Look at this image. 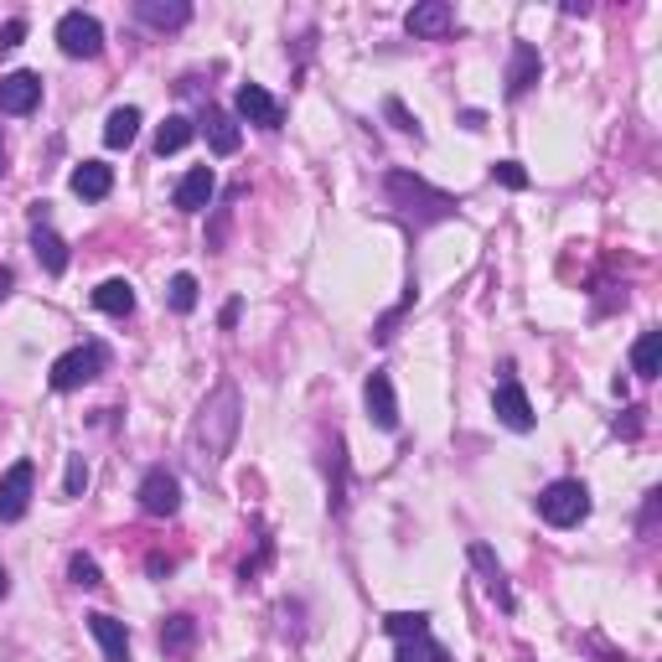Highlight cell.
I'll use <instances>...</instances> for the list:
<instances>
[{"mask_svg": "<svg viewBox=\"0 0 662 662\" xmlns=\"http://www.w3.org/2000/svg\"><path fill=\"white\" fill-rule=\"evenodd\" d=\"M88 631H94V642L104 647V662H130V631H125V621L94 611V616H88Z\"/></svg>", "mask_w": 662, "mask_h": 662, "instance_id": "14", "label": "cell"}, {"mask_svg": "<svg viewBox=\"0 0 662 662\" xmlns=\"http://www.w3.org/2000/svg\"><path fill=\"white\" fill-rule=\"evenodd\" d=\"M631 373L637 378H657L662 373V331H642L631 347Z\"/></svg>", "mask_w": 662, "mask_h": 662, "instance_id": "24", "label": "cell"}, {"mask_svg": "<svg viewBox=\"0 0 662 662\" xmlns=\"http://www.w3.org/2000/svg\"><path fill=\"white\" fill-rule=\"evenodd\" d=\"M11 285H16V275H11V269H0V300L11 295Z\"/></svg>", "mask_w": 662, "mask_h": 662, "instance_id": "38", "label": "cell"}, {"mask_svg": "<svg viewBox=\"0 0 662 662\" xmlns=\"http://www.w3.org/2000/svg\"><path fill=\"white\" fill-rule=\"evenodd\" d=\"M383 119L394 125L399 135H414V140H425V130H419V119L404 109V99H383Z\"/></svg>", "mask_w": 662, "mask_h": 662, "instance_id": "29", "label": "cell"}, {"mask_svg": "<svg viewBox=\"0 0 662 662\" xmlns=\"http://www.w3.org/2000/svg\"><path fill=\"white\" fill-rule=\"evenodd\" d=\"M233 435H238V388H233V383H218L213 394H207L202 414H197V435H192L197 461H202V466H218V461L228 456Z\"/></svg>", "mask_w": 662, "mask_h": 662, "instance_id": "1", "label": "cell"}, {"mask_svg": "<svg viewBox=\"0 0 662 662\" xmlns=\"http://www.w3.org/2000/svg\"><path fill=\"white\" fill-rule=\"evenodd\" d=\"M192 135H197V125L187 114H171L166 125L156 130V156H176V150H187L192 145Z\"/></svg>", "mask_w": 662, "mask_h": 662, "instance_id": "25", "label": "cell"}, {"mask_svg": "<svg viewBox=\"0 0 662 662\" xmlns=\"http://www.w3.org/2000/svg\"><path fill=\"white\" fill-rule=\"evenodd\" d=\"M68 580H73L78 590H99V585H104V580H99V564L88 559V554H73V559H68Z\"/></svg>", "mask_w": 662, "mask_h": 662, "instance_id": "30", "label": "cell"}, {"mask_svg": "<svg viewBox=\"0 0 662 662\" xmlns=\"http://www.w3.org/2000/svg\"><path fill=\"white\" fill-rule=\"evenodd\" d=\"M202 135H207V145H213V156H233L238 150V125H233V114H223V109H207L202 114Z\"/></svg>", "mask_w": 662, "mask_h": 662, "instance_id": "19", "label": "cell"}, {"mask_svg": "<svg viewBox=\"0 0 662 662\" xmlns=\"http://www.w3.org/2000/svg\"><path fill=\"white\" fill-rule=\"evenodd\" d=\"M616 435L637 440V435H642V409H626V419H616Z\"/></svg>", "mask_w": 662, "mask_h": 662, "instance_id": "34", "label": "cell"}, {"mask_svg": "<svg viewBox=\"0 0 662 662\" xmlns=\"http://www.w3.org/2000/svg\"><path fill=\"white\" fill-rule=\"evenodd\" d=\"M657 492H647V507H642V533H652V523H657Z\"/></svg>", "mask_w": 662, "mask_h": 662, "instance_id": "36", "label": "cell"}, {"mask_svg": "<svg viewBox=\"0 0 662 662\" xmlns=\"http://www.w3.org/2000/svg\"><path fill=\"white\" fill-rule=\"evenodd\" d=\"M104 368H109V352H104V342H83V347H73V352H63V357H57V363H52V373H47V383L57 388V394H73V388L94 383Z\"/></svg>", "mask_w": 662, "mask_h": 662, "instance_id": "4", "label": "cell"}, {"mask_svg": "<svg viewBox=\"0 0 662 662\" xmlns=\"http://www.w3.org/2000/svg\"><path fill=\"white\" fill-rule=\"evenodd\" d=\"M461 125H466V130H481V125H487V114H481V109H466Z\"/></svg>", "mask_w": 662, "mask_h": 662, "instance_id": "37", "label": "cell"}, {"mask_svg": "<svg viewBox=\"0 0 662 662\" xmlns=\"http://www.w3.org/2000/svg\"><path fill=\"white\" fill-rule=\"evenodd\" d=\"M383 631H388V637H425V631H430V616L425 611H394V616H383Z\"/></svg>", "mask_w": 662, "mask_h": 662, "instance_id": "27", "label": "cell"}, {"mask_svg": "<svg viewBox=\"0 0 662 662\" xmlns=\"http://www.w3.org/2000/svg\"><path fill=\"white\" fill-rule=\"evenodd\" d=\"M192 642H197V621H192L187 611L166 616V626H161V652H166V657H187Z\"/></svg>", "mask_w": 662, "mask_h": 662, "instance_id": "21", "label": "cell"}, {"mask_svg": "<svg viewBox=\"0 0 662 662\" xmlns=\"http://www.w3.org/2000/svg\"><path fill=\"white\" fill-rule=\"evenodd\" d=\"M88 487V461L83 456H68V476H63V497H83Z\"/></svg>", "mask_w": 662, "mask_h": 662, "instance_id": "32", "label": "cell"}, {"mask_svg": "<svg viewBox=\"0 0 662 662\" xmlns=\"http://www.w3.org/2000/svg\"><path fill=\"white\" fill-rule=\"evenodd\" d=\"M238 316H244V300H228L223 316H218V326H223V331H233V326H238Z\"/></svg>", "mask_w": 662, "mask_h": 662, "instance_id": "35", "label": "cell"}, {"mask_svg": "<svg viewBox=\"0 0 662 662\" xmlns=\"http://www.w3.org/2000/svg\"><path fill=\"white\" fill-rule=\"evenodd\" d=\"M135 135H140V109H135V104L114 109V114L104 119V145H109V150H125Z\"/></svg>", "mask_w": 662, "mask_h": 662, "instance_id": "22", "label": "cell"}, {"mask_svg": "<svg viewBox=\"0 0 662 662\" xmlns=\"http://www.w3.org/2000/svg\"><path fill=\"white\" fill-rule=\"evenodd\" d=\"M68 187H73L83 202H104V197L114 192V166H104V161H83V166H73Z\"/></svg>", "mask_w": 662, "mask_h": 662, "instance_id": "15", "label": "cell"}, {"mask_svg": "<svg viewBox=\"0 0 662 662\" xmlns=\"http://www.w3.org/2000/svg\"><path fill=\"white\" fill-rule=\"evenodd\" d=\"M450 21H456V11H450L445 0H425V6H414V11L404 16L409 37H445Z\"/></svg>", "mask_w": 662, "mask_h": 662, "instance_id": "18", "label": "cell"}, {"mask_svg": "<svg viewBox=\"0 0 662 662\" xmlns=\"http://www.w3.org/2000/svg\"><path fill=\"white\" fill-rule=\"evenodd\" d=\"M32 487H37V466L16 461L0 471V523H21L26 507H32Z\"/></svg>", "mask_w": 662, "mask_h": 662, "instance_id": "6", "label": "cell"}, {"mask_svg": "<svg viewBox=\"0 0 662 662\" xmlns=\"http://www.w3.org/2000/svg\"><path fill=\"white\" fill-rule=\"evenodd\" d=\"M538 518H544L549 528H580L590 518V487L575 481V476L549 481V487L538 492Z\"/></svg>", "mask_w": 662, "mask_h": 662, "instance_id": "3", "label": "cell"}, {"mask_svg": "<svg viewBox=\"0 0 662 662\" xmlns=\"http://www.w3.org/2000/svg\"><path fill=\"white\" fill-rule=\"evenodd\" d=\"M492 182L507 187V192H523V187H528V171H523L518 161H497V166H492Z\"/></svg>", "mask_w": 662, "mask_h": 662, "instance_id": "31", "label": "cell"}, {"mask_svg": "<svg viewBox=\"0 0 662 662\" xmlns=\"http://www.w3.org/2000/svg\"><path fill=\"white\" fill-rule=\"evenodd\" d=\"M57 47L68 57H99L104 52V26L88 16V11H68L57 21Z\"/></svg>", "mask_w": 662, "mask_h": 662, "instance_id": "8", "label": "cell"}, {"mask_svg": "<svg viewBox=\"0 0 662 662\" xmlns=\"http://www.w3.org/2000/svg\"><path fill=\"white\" fill-rule=\"evenodd\" d=\"M213 192H218L213 166H192L182 182H176V207H182V213H202V207L213 202Z\"/></svg>", "mask_w": 662, "mask_h": 662, "instance_id": "12", "label": "cell"}, {"mask_svg": "<svg viewBox=\"0 0 662 662\" xmlns=\"http://www.w3.org/2000/svg\"><path fill=\"white\" fill-rule=\"evenodd\" d=\"M32 249H37V259H42L47 275H68V244H63V238H57L47 223L32 228Z\"/></svg>", "mask_w": 662, "mask_h": 662, "instance_id": "20", "label": "cell"}, {"mask_svg": "<svg viewBox=\"0 0 662 662\" xmlns=\"http://www.w3.org/2000/svg\"><path fill=\"white\" fill-rule=\"evenodd\" d=\"M94 306H99L104 316H130V311H135V285H130V280H104V285L94 290Z\"/></svg>", "mask_w": 662, "mask_h": 662, "instance_id": "23", "label": "cell"}, {"mask_svg": "<svg viewBox=\"0 0 662 662\" xmlns=\"http://www.w3.org/2000/svg\"><path fill=\"white\" fill-rule=\"evenodd\" d=\"M166 300H171V311H197V275H187V269H182V275H171V285H166Z\"/></svg>", "mask_w": 662, "mask_h": 662, "instance_id": "28", "label": "cell"}, {"mask_svg": "<svg viewBox=\"0 0 662 662\" xmlns=\"http://www.w3.org/2000/svg\"><path fill=\"white\" fill-rule=\"evenodd\" d=\"M471 564L481 569V580H487V595L497 600L502 611H513V606H518V600H513V585H507V575H502V564L492 559V549H487V544H471Z\"/></svg>", "mask_w": 662, "mask_h": 662, "instance_id": "17", "label": "cell"}, {"mask_svg": "<svg viewBox=\"0 0 662 662\" xmlns=\"http://www.w3.org/2000/svg\"><path fill=\"white\" fill-rule=\"evenodd\" d=\"M502 373H507V378L497 383V394H492V414H497L513 435H528V430H533V404H528V394H523V383L513 378V363H507Z\"/></svg>", "mask_w": 662, "mask_h": 662, "instance_id": "7", "label": "cell"}, {"mask_svg": "<svg viewBox=\"0 0 662 662\" xmlns=\"http://www.w3.org/2000/svg\"><path fill=\"white\" fill-rule=\"evenodd\" d=\"M135 16L145 26H156V32H182V26L192 21V6H187V0H140Z\"/></svg>", "mask_w": 662, "mask_h": 662, "instance_id": "16", "label": "cell"}, {"mask_svg": "<svg viewBox=\"0 0 662 662\" xmlns=\"http://www.w3.org/2000/svg\"><path fill=\"white\" fill-rule=\"evenodd\" d=\"M233 104H238V114H244L249 125H259V130H280V119H285V114H280V104L269 99L259 83H244V88H238V99H233Z\"/></svg>", "mask_w": 662, "mask_h": 662, "instance_id": "13", "label": "cell"}, {"mask_svg": "<svg viewBox=\"0 0 662 662\" xmlns=\"http://www.w3.org/2000/svg\"><path fill=\"white\" fill-rule=\"evenodd\" d=\"M6 590H11V575H6V564H0V600H6Z\"/></svg>", "mask_w": 662, "mask_h": 662, "instance_id": "39", "label": "cell"}, {"mask_svg": "<svg viewBox=\"0 0 662 662\" xmlns=\"http://www.w3.org/2000/svg\"><path fill=\"white\" fill-rule=\"evenodd\" d=\"M21 42H26V21L16 16V21L0 26V52H11V47H21Z\"/></svg>", "mask_w": 662, "mask_h": 662, "instance_id": "33", "label": "cell"}, {"mask_svg": "<svg viewBox=\"0 0 662 662\" xmlns=\"http://www.w3.org/2000/svg\"><path fill=\"white\" fill-rule=\"evenodd\" d=\"M42 104V78L37 73H6L0 78V114H32Z\"/></svg>", "mask_w": 662, "mask_h": 662, "instance_id": "11", "label": "cell"}, {"mask_svg": "<svg viewBox=\"0 0 662 662\" xmlns=\"http://www.w3.org/2000/svg\"><path fill=\"white\" fill-rule=\"evenodd\" d=\"M394 662H450V652L440 642H430V631H425V637H399Z\"/></svg>", "mask_w": 662, "mask_h": 662, "instance_id": "26", "label": "cell"}, {"mask_svg": "<svg viewBox=\"0 0 662 662\" xmlns=\"http://www.w3.org/2000/svg\"><path fill=\"white\" fill-rule=\"evenodd\" d=\"M544 78V57H538L533 42H513V52H507V99H523L528 88Z\"/></svg>", "mask_w": 662, "mask_h": 662, "instance_id": "9", "label": "cell"}, {"mask_svg": "<svg viewBox=\"0 0 662 662\" xmlns=\"http://www.w3.org/2000/svg\"><path fill=\"white\" fill-rule=\"evenodd\" d=\"M140 507H145V513L150 518H176V513H182V481H176L166 466H150L145 476H140Z\"/></svg>", "mask_w": 662, "mask_h": 662, "instance_id": "5", "label": "cell"}, {"mask_svg": "<svg viewBox=\"0 0 662 662\" xmlns=\"http://www.w3.org/2000/svg\"><path fill=\"white\" fill-rule=\"evenodd\" d=\"M363 404H368V419L378 430H388V435L399 430V399H394V378H388V373H368Z\"/></svg>", "mask_w": 662, "mask_h": 662, "instance_id": "10", "label": "cell"}, {"mask_svg": "<svg viewBox=\"0 0 662 662\" xmlns=\"http://www.w3.org/2000/svg\"><path fill=\"white\" fill-rule=\"evenodd\" d=\"M383 192H388V202H394L404 218H414L419 228H425V223H445V218L461 213L456 197L440 192V187H430L425 176H414V171H388V176H383Z\"/></svg>", "mask_w": 662, "mask_h": 662, "instance_id": "2", "label": "cell"}]
</instances>
